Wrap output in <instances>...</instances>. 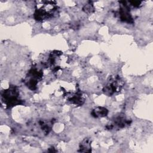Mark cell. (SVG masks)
Returning <instances> with one entry per match:
<instances>
[{
  "instance_id": "cell-1",
  "label": "cell",
  "mask_w": 153,
  "mask_h": 153,
  "mask_svg": "<svg viewBox=\"0 0 153 153\" xmlns=\"http://www.w3.org/2000/svg\"><path fill=\"white\" fill-rule=\"evenodd\" d=\"M42 5L37 7L34 13V17L37 20H42L52 16L57 9L53 1H41Z\"/></svg>"
},
{
  "instance_id": "cell-2",
  "label": "cell",
  "mask_w": 153,
  "mask_h": 153,
  "mask_svg": "<svg viewBox=\"0 0 153 153\" xmlns=\"http://www.w3.org/2000/svg\"><path fill=\"white\" fill-rule=\"evenodd\" d=\"M19 93L16 88L12 87L5 90L2 94L3 100L8 106H14L19 104L20 100L19 99Z\"/></svg>"
},
{
  "instance_id": "cell-3",
  "label": "cell",
  "mask_w": 153,
  "mask_h": 153,
  "mask_svg": "<svg viewBox=\"0 0 153 153\" xmlns=\"http://www.w3.org/2000/svg\"><path fill=\"white\" fill-rule=\"evenodd\" d=\"M119 77H115L111 82H109L104 88L103 91L108 95H111L115 91L120 90L122 87V84Z\"/></svg>"
},
{
  "instance_id": "cell-4",
  "label": "cell",
  "mask_w": 153,
  "mask_h": 153,
  "mask_svg": "<svg viewBox=\"0 0 153 153\" xmlns=\"http://www.w3.org/2000/svg\"><path fill=\"white\" fill-rule=\"evenodd\" d=\"M108 110L103 107H97L93 110L92 115L94 117H103L107 115Z\"/></svg>"
},
{
  "instance_id": "cell-5",
  "label": "cell",
  "mask_w": 153,
  "mask_h": 153,
  "mask_svg": "<svg viewBox=\"0 0 153 153\" xmlns=\"http://www.w3.org/2000/svg\"><path fill=\"white\" fill-rule=\"evenodd\" d=\"M80 149L81 151L82 152H89V150L88 149H90V144L87 139H85L84 140H83V142L81 143Z\"/></svg>"
}]
</instances>
